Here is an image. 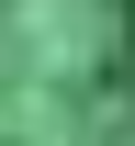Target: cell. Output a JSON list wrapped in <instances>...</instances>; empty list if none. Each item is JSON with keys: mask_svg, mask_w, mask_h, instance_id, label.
<instances>
[{"mask_svg": "<svg viewBox=\"0 0 135 146\" xmlns=\"http://www.w3.org/2000/svg\"><path fill=\"white\" fill-rule=\"evenodd\" d=\"M0 146H135V0H0Z\"/></svg>", "mask_w": 135, "mask_h": 146, "instance_id": "cell-1", "label": "cell"}]
</instances>
